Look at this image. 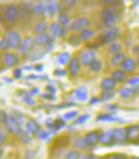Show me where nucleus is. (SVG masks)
<instances>
[{
    "instance_id": "f704fd0d",
    "label": "nucleus",
    "mask_w": 139,
    "mask_h": 159,
    "mask_svg": "<svg viewBox=\"0 0 139 159\" xmlns=\"http://www.w3.org/2000/svg\"><path fill=\"white\" fill-rule=\"evenodd\" d=\"M78 157H79L78 152L75 151V150H73V151H70L68 153L66 156V159H78Z\"/></svg>"
},
{
    "instance_id": "0eeeda50",
    "label": "nucleus",
    "mask_w": 139,
    "mask_h": 159,
    "mask_svg": "<svg viewBox=\"0 0 139 159\" xmlns=\"http://www.w3.org/2000/svg\"><path fill=\"white\" fill-rule=\"evenodd\" d=\"M128 140L136 143L139 139V126H130L127 129Z\"/></svg>"
},
{
    "instance_id": "9d476101",
    "label": "nucleus",
    "mask_w": 139,
    "mask_h": 159,
    "mask_svg": "<svg viewBox=\"0 0 139 159\" xmlns=\"http://www.w3.org/2000/svg\"><path fill=\"white\" fill-rule=\"evenodd\" d=\"M85 140H86L88 146L92 147V146H95V144L101 140V136H99L98 132H89L86 135V137H85Z\"/></svg>"
},
{
    "instance_id": "c9c22d12",
    "label": "nucleus",
    "mask_w": 139,
    "mask_h": 159,
    "mask_svg": "<svg viewBox=\"0 0 139 159\" xmlns=\"http://www.w3.org/2000/svg\"><path fill=\"white\" fill-rule=\"evenodd\" d=\"M113 95H114L113 91H104L103 92V95H101V98H103L104 101H108V99L112 98Z\"/></svg>"
},
{
    "instance_id": "a19ab883",
    "label": "nucleus",
    "mask_w": 139,
    "mask_h": 159,
    "mask_svg": "<svg viewBox=\"0 0 139 159\" xmlns=\"http://www.w3.org/2000/svg\"><path fill=\"white\" fill-rule=\"evenodd\" d=\"M76 0H63V2L66 5H68V7H70V5H73L75 3Z\"/></svg>"
},
{
    "instance_id": "5701e85b",
    "label": "nucleus",
    "mask_w": 139,
    "mask_h": 159,
    "mask_svg": "<svg viewBox=\"0 0 139 159\" xmlns=\"http://www.w3.org/2000/svg\"><path fill=\"white\" fill-rule=\"evenodd\" d=\"M94 35V33L92 32L91 30H89V28H85L81 32V40H83V41H88V40H90Z\"/></svg>"
},
{
    "instance_id": "7c9ffc66",
    "label": "nucleus",
    "mask_w": 139,
    "mask_h": 159,
    "mask_svg": "<svg viewBox=\"0 0 139 159\" xmlns=\"http://www.w3.org/2000/svg\"><path fill=\"white\" fill-rule=\"evenodd\" d=\"M133 94V90L131 88H124L120 91V95L123 96V98H130Z\"/></svg>"
},
{
    "instance_id": "4c0bfd02",
    "label": "nucleus",
    "mask_w": 139,
    "mask_h": 159,
    "mask_svg": "<svg viewBox=\"0 0 139 159\" xmlns=\"http://www.w3.org/2000/svg\"><path fill=\"white\" fill-rule=\"evenodd\" d=\"M78 111H70V112H68L66 115H65V118L66 119H72V118H74L76 115H78Z\"/></svg>"
},
{
    "instance_id": "3c124183",
    "label": "nucleus",
    "mask_w": 139,
    "mask_h": 159,
    "mask_svg": "<svg viewBox=\"0 0 139 159\" xmlns=\"http://www.w3.org/2000/svg\"><path fill=\"white\" fill-rule=\"evenodd\" d=\"M96 159H105V158H103V157H98V158H96Z\"/></svg>"
},
{
    "instance_id": "f257e3e1",
    "label": "nucleus",
    "mask_w": 139,
    "mask_h": 159,
    "mask_svg": "<svg viewBox=\"0 0 139 159\" xmlns=\"http://www.w3.org/2000/svg\"><path fill=\"white\" fill-rule=\"evenodd\" d=\"M101 18H103L104 24L108 27L113 26V25L116 23V21H117L116 12L111 7L105 8L103 11V13H101Z\"/></svg>"
},
{
    "instance_id": "2eb2a0df",
    "label": "nucleus",
    "mask_w": 139,
    "mask_h": 159,
    "mask_svg": "<svg viewBox=\"0 0 139 159\" xmlns=\"http://www.w3.org/2000/svg\"><path fill=\"white\" fill-rule=\"evenodd\" d=\"M50 32H52V35L55 37H61L64 35V30H63V28H62V25L58 23L52 24V26H50Z\"/></svg>"
},
{
    "instance_id": "58836bf2",
    "label": "nucleus",
    "mask_w": 139,
    "mask_h": 159,
    "mask_svg": "<svg viewBox=\"0 0 139 159\" xmlns=\"http://www.w3.org/2000/svg\"><path fill=\"white\" fill-rule=\"evenodd\" d=\"M108 159H127L126 156L123 154H113L111 156H109Z\"/></svg>"
},
{
    "instance_id": "c03bdc74",
    "label": "nucleus",
    "mask_w": 139,
    "mask_h": 159,
    "mask_svg": "<svg viewBox=\"0 0 139 159\" xmlns=\"http://www.w3.org/2000/svg\"><path fill=\"white\" fill-rule=\"evenodd\" d=\"M20 75H21V70H20V69L15 70V76H16V78H19Z\"/></svg>"
},
{
    "instance_id": "09e8293b",
    "label": "nucleus",
    "mask_w": 139,
    "mask_h": 159,
    "mask_svg": "<svg viewBox=\"0 0 139 159\" xmlns=\"http://www.w3.org/2000/svg\"><path fill=\"white\" fill-rule=\"evenodd\" d=\"M137 64H138V66H139V56H138V59H137Z\"/></svg>"
},
{
    "instance_id": "39448f33",
    "label": "nucleus",
    "mask_w": 139,
    "mask_h": 159,
    "mask_svg": "<svg viewBox=\"0 0 139 159\" xmlns=\"http://www.w3.org/2000/svg\"><path fill=\"white\" fill-rule=\"evenodd\" d=\"M89 24H90L89 20L87 18L82 17V18H78V19H76L75 21H73L70 27H71L72 30H83L89 26Z\"/></svg>"
},
{
    "instance_id": "2f4dec72",
    "label": "nucleus",
    "mask_w": 139,
    "mask_h": 159,
    "mask_svg": "<svg viewBox=\"0 0 139 159\" xmlns=\"http://www.w3.org/2000/svg\"><path fill=\"white\" fill-rule=\"evenodd\" d=\"M120 49H121V46H120V44H118V43H113L111 44V46H110L109 48V52H111V53H118L119 52H120Z\"/></svg>"
},
{
    "instance_id": "ddd939ff",
    "label": "nucleus",
    "mask_w": 139,
    "mask_h": 159,
    "mask_svg": "<svg viewBox=\"0 0 139 159\" xmlns=\"http://www.w3.org/2000/svg\"><path fill=\"white\" fill-rule=\"evenodd\" d=\"M116 85V82L113 79H105L101 83V86L104 91H112Z\"/></svg>"
},
{
    "instance_id": "a878e982",
    "label": "nucleus",
    "mask_w": 139,
    "mask_h": 159,
    "mask_svg": "<svg viewBox=\"0 0 139 159\" xmlns=\"http://www.w3.org/2000/svg\"><path fill=\"white\" fill-rule=\"evenodd\" d=\"M58 12V4L55 1H50L49 3L47 4V13L49 14L50 16L56 15V13Z\"/></svg>"
},
{
    "instance_id": "4468645a",
    "label": "nucleus",
    "mask_w": 139,
    "mask_h": 159,
    "mask_svg": "<svg viewBox=\"0 0 139 159\" xmlns=\"http://www.w3.org/2000/svg\"><path fill=\"white\" fill-rule=\"evenodd\" d=\"M123 67L124 71L132 72V71H134V69L136 67V62L133 59H126L123 63Z\"/></svg>"
},
{
    "instance_id": "7ed1b4c3",
    "label": "nucleus",
    "mask_w": 139,
    "mask_h": 159,
    "mask_svg": "<svg viewBox=\"0 0 139 159\" xmlns=\"http://www.w3.org/2000/svg\"><path fill=\"white\" fill-rule=\"evenodd\" d=\"M4 39L7 40L8 47L14 48V49L20 47L21 45V38H20L19 34L16 32H10Z\"/></svg>"
},
{
    "instance_id": "e433bc0d",
    "label": "nucleus",
    "mask_w": 139,
    "mask_h": 159,
    "mask_svg": "<svg viewBox=\"0 0 139 159\" xmlns=\"http://www.w3.org/2000/svg\"><path fill=\"white\" fill-rule=\"evenodd\" d=\"M90 116L88 115V114H85V115H82V116H79V117L76 119V121L75 123L76 124H78V125H81V124H84L85 121H87L88 119H89Z\"/></svg>"
},
{
    "instance_id": "c756f323",
    "label": "nucleus",
    "mask_w": 139,
    "mask_h": 159,
    "mask_svg": "<svg viewBox=\"0 0 139 159\" xmlns=\"http://www.w3.org/2000/svg\"><path fill=\"white\" fill-rule=\"evenodd\" d=\"M46 28H47L46 23H44V22H40V23H38L35 26V30L40 35V34H45V32H46Z\"/></svg>"
},
{
    "instance_id": "bb28decb",
    "label": "nucleus",
    "mask_w": 139,
    "mask_h": 159,
    "mask_svg": "<svg viewBox=\"0 0 139 159\" xmlns=\"http://www.w3.org/2000/svg\"><path fill=\"white\" fill-rule=\"evenodd\" d=\"M89 68L92 70V71H94V72H98L99 70L101 69V62L95 59L94 61H93L92 63L89 65Z\"/></svg>"
},
{
    "instance_id": "6ab92c4d",
    "label": "nucleus",
    "mask_w": 139,
    "mask_h": 159,
    "mask_svg": "<svg viewBox=\"0 0 139 159\" xmlns=\"http://www.w3.org/2000/svg\"><path fill=\"white\" fill-rule=\"evenodd\" d=\"M112 79L117 83V82H123L124 79H126V72L121 69H117L113 72L112 75Z\"/></svg>"
},
{
    "instance_id": "37998d69",
    "label": "nucleus",
    "mask_w": 139,
    "mask_h": 159,
    "mask_svg": "<svg viewBox=\"0 0 139 159\" xmlns=\"http://www.w3.org/2000/svg\"><path fill=\"white\" fill-rule=\"evenodd\" d=\"M139 83V79L138 78H135V79H132L131 81H129V84L130 85H136Z\"/></svg>"
},
{
    "instance_id": "f3484780",
    "label": "nucleus",
    "mask_w": 139,
    "mask_h": 159,
    "mask_svg": "<svg viewBox=\"0 0 139 159\" xmlns=\"http://www.w3.org/2000/svg\"><path fill=\"white\" fill-rule=\"evenodd\" d=\"M50 42V38L49 36L45 35V34H40L35 38V43L38 44V45H44V44H47Z\"/></svg>"
},
{
    "instance_id": "49530a36",
    "label": "nucleus",
    "mask_w": 139,
    "mask_h": 159,
    "mask_svg": "<svg viewBox=\"0 0 139 159\" xmlns=\"http://www.w3.org/2000/svg\"><path fill=\"white\" fill-rule=\"evenodd\" d=\"M4 138H5V136H4V134H3V133H2L1 132V140H0V143H3V141H4Z\"/></svg>"
},
{
    "instance_id": "ea45409f",
    "label": "nucleus",
    "mask_w": 139,
    "mask_h": 159,
    "mask_svg": "<svg viewBox=\"0 0 139 159\" xmlns=\"http://www.w3.org/2000/svg\"><path fill=\"white\" fill-rule=\"evenodd\" d=\"M0 48H1V50H4V49H7V48H8L7 42L5 39L1 40V42H0Z\"/></svg>"
},
{
    "instance_id": "473e14b6",
    "label": "nucleus",
    "mask_w": 139,
    "mask_h": 159,
    "mask_svg": "<svg viewBox=\"0 0 139 159\" xmlns=\"http://www.w3.org/2000/svg\"><path fill=\"white\" fill-rule=\"evenodd\" d=\"M98 120H104V121H115V120H118L116 117H113L112 115H101V116H98L97 117Z\"/></svg>"
},
{
    "instance_id": "f8f14e48",
    "label": "nucleus",
    "mask_w": 139,
    "mask_h": 159,
    "mask_svg": "<svg viewBox=\"0 0 139 159\" xmlns=\"http://www.w3.org/2000/svg\"><path fill=\"white\" fill-rule=\"evenodd\" d=\"M119 35V30L118 28L116 27H113V28H110L109 30L106 33V35L104 37V41L105 42H112L117 38Z\"/></svg>"
},
{
    "instance_id": "8fccbe9b",
    "label": "nucleus",
    "mask_w": 139,
    "mask_h": 159,
    "mask_svg": "<svg viewBox=\"0 0 139 159\" xmlns=\"http://www.w3.org/2000/svg\"><path fill=\"white\" fill-rule=\"evenodd\" d=\"M130 159H139L138 157H132V158H130Z\"/></svg>"
},
{
    "instance_id": "dca6fc26",
    "label": "nucleus",
    "mask_w": 139,
    "mask_h": 159,
    "mask_svg": "<svg viewBox=\"0 0 139 159\" xmlns=\"http://www.w3.org/2000/svg\"><path fill=\"white\" fill-rule=\"evenodd\" d=\"M3 61L7 66L8 67H12L14 66L16 63H17V58L14 53H5L4 55V58H3Z\"/></svg>"
},
{
    "instance_id": "412c9836",
    "label": "nucleus",
    "mask_w": 139,
    "mask_h": 159,
    "mask_svg": "<svg viewBox=\"0 0 139 159\" xmlns=\"http://www.w3.org/2000/svg\"><path fill=\"white\" fill-rule=\"evenodd\" d=\"M32 46H33L32 40H30V39H26V40H24V41L22 42L21 45H20V49H21V52H23V53H27L30 50Z\"/></svg>"
},
{
    "instance_id": "72a5a7b5",
    "label": "nucleus",
    "mask_w": 139,
    "mask_h": 159,
    "mask_svg": "<svg viewBox=\"0 0 139 159\" xmlns=\"http://www.w3.org/2000/svg\"><path fill=\"white\" fill-rule=\"evenodd\" d=\"M64 120H62V119H56V121H53V124H52V128L55 130H59V129H61V128H63L64 127Z\"/></svg>"
},
{
    "instance_id": "a18cd8bd",
    "label": "nucleus",
    "mask_w": 139,
    "mask_h": 159,
    "mask_svg": "<svg viewBox=\"0 0 139 159\" xmlns=\"http://www.w3.org/2000/svg\"><path fill=\"white\" fill-rule=\"evenodd\" d=\"M84 159H96L94 157V155H91V154H89V155H87V156H85Z\"/></svg>"
},
{
    "instance_id": "1a4fd4ad",
    "label": "nucleus",
    "mask_w": 139,
    "mask_h": 159,
    "mask_svg": "<svg viewBox=\"0 0 139 159\" xmlns=\"http://www.w3.org/2000/svg\"><path fill=\"white\" fill-rule=\"evenodd\" d=\"M94 60H95V55H94V52H91V50H87V52H82L81 62L83 65H87V66H89V65L91 64Z\"/></svg>"
},
{
    "instance_id": "a211bd4d",
    "label": "nucleus",
    "mask_w": 139,
    "mask_h": 159,
    "mask_svg": "<svg viewBox=\"0 0 139 159\" xmlns=\"http://www.w3.org/2000/svg\"><path fill=\"white\" fill-rule=\"evenodd\" d=\"M75 96L78 101L81 102H85L88 98V93L87 90L85 88H78V89L75 90Z\"/></svg>"
},
{
    "instance_id": "9b49d317",
    "label": "nucleus",
    "mask_w": 139,
    "mask_h": 159,
    "mask_svg": "<svg viewBox=\"0 0 139 159\" xmlns=\"http://www.w3.org/2000/svg\"><path fill=\"white\" fill-rule=\"evenodd\" d=\"M79 67H81V63L78 58H72L69 61V71L72 75H76L79 71Z\"/></svg>"
},
{
    "instance_id": "423d86ee",
    "label": "nucleus",
    "mask_w": 139,
    "mask_h": 159,
    "mask_svg": "<svg viewBox=\"0 0 139 159\" xmlns=\"http://www.w3.org/2000/svg\"><path fill=\"white\" fill-rule=\"evenodd\" d=\"M114 131V140L117 143H123L128 140V133L127 129L124 128H119V129L113 130Z\"/></svg>"
},
{
    "instance_id": "b1692460",
    "label": "nucleus",
    "mask_w": 139,
    "mask_h": 159,
    "mask_svg": "<svg viewBox=\"0 0 139 159\" xmlns=\"http://www.w3.org/2000/svg\"><path fill=\"white\" fill-rule=\"evenodd\" d=\"M34 12H35L36 15L42 16L44 15L45 12H47V7H45L43 3H38L34 8Z\"/></svg>"
},
{
    "instance_id": "20e7f679",
    "label": "nucleus",
    "mask_w": 139,
    "mask_h": 159,
    "mask_svg": "<svg viewBox=\"0 0 139 159\" xmlns=\"http://www.w3.org/2000/svg\"><path fill=\"white\" fill-rule=\"evenodd\" d=\"M19 10L16 5H8L4 10V19L7 22H14L18 18Z\"/></svg>"
},
{
    "instance_id": "cd10ccee",
    "label": "nucleus",
    "mask_w": 139,
    "mask_h": 159,
    "mask_svg": "<svg viewBox=\"0 0 139 159\" xmlns=\"http://www.w3.org/2000/svg\"><path fill=\"white\" fill-rule=\"evenodd\" d=\"M70 22V18L68 17L66 14H61L59 16V23L62 25V26H67Z\"/></svg>"
},
{
    "instance_id": "6e6552de",
    "label": "nucleus",
    "mask_w": 139,
    "mask_h": 159,
    "mask_svg": "<svg viewBox=\"0 0 139 159\" xmlns=\"http://www.w3.org/2000/svg\"><path fill=\"white\" fill-rule=\"evenodd\" d=\"M101 143L104 144V146H111L113 143H115L114 140V131H109L105 132L103 135H101Z\"/></svg>"
},
{
    "instance_id": "4be33fe9",
    "label": "nucleus",
    "mask_w": 139,
    "mask_h": 159,
    "mask_svg": "<svg viewBox=\"0 0 139 159\" xmlns=\"http://www.w3.org/2000/svg\"><path fill=\"white\" fill-rule=\"evenodd\" d=\"M26 130H27L28 133H33V134H38L40 128H39L38 125H37L36 123H34V121H28V123L26 124Z\"/></svg>"
},
{
    "instance_id": "79ce46f5",
    "label": "nucleus",
    "mask_w": 139,
    "mask_h": 159,
    "mask_svg": "<svg viewBox=\"0 0 139 159\" xmlns=\"http://www.w3.org/2000/svg\"><path fill=\"white\" fill-rule=\"evenodd\" d=\"M48 137H49V133L48 132H42L40 134V138L41 139H47Z\"/></svg>"
},
{
    "instance_id": "f03ea898",
    "label": "nucleus",
    "mask_w": 139,
    "mask_h": 159,
    "mask_svg": "<svg viewBox=\"0 0 139 159\" xmlns=\"http://www.w3.org/2000/svg\"><path fill=\"white\" fill-rule=\"evenodd\" d=\"M5 126H7V130L11 133L15 134L17 136L22 134V129L21 126L19 125V121L14 117V116H7V119H5Z\"/></svg>"
},
{
    "instance_id": "393cba45",
    "label": "nucleus",
    "mask_w": 139,
    "mask_h": 159,
    "mask_svg": "<svg viewBox=\"0 0 139 159\" xmlns=\"http://www.w3.org/2000/svg\"><path fill=\"white\" fill-rule=\"evenodd\" d=\"M87 146H88V144L86 143V140H85V138L78 137V138H76L74 140V147L76 148V149H78V150L86 149Z\"/></svg>"
},
{
    "instance_id": "de8ad7c7",
    "label": "nucleus",
    "mask_w": 139,
    "mask_h": 159,
    "mask_svg": "<svg viewBox=\"0 0 139 159\" xmlns=\"http://www.w3.org/2000/svg\"><path fill=\"white\" fill-rule=\"evenodd\" d=\"M104 2H106V3H112V2H114L115 0H103Z\"/></svg>"
},
{
    "instance_id": "c85d7f7f",
    "label": "nucleus",
    "mask_w": 139,
    "mask_h": 159,
    "mask_svg": "<svg viewBox=\"0 0 139 159\" xmlns=\"http://www.w3.org/2000/svg\"><path fill=\"white\" fill-rule=\"evenodd\" d=\"M69 58H70L69 53H67V52L62 53L58 59V63L60 65H66L68 63V61H69Z\"/></svg>"
},
{
    "instance_id": "aec40b11",
    "label": "nucleus",
    "mask_w": 139,
    "mask_h": 159,
    "mask_svg": "<svg viewBox=\"0 0 139 159\" xmlns=\"http://www.w3.org/2000/svg\"><path fill=\"white\" fill-rule=\"evenodd\" d=\"M124 56L123 53L121 52H118V53H115L112 58V64L114 66H118V65H123V63L124 62Z\"/></svg>"
}]
</instances>
